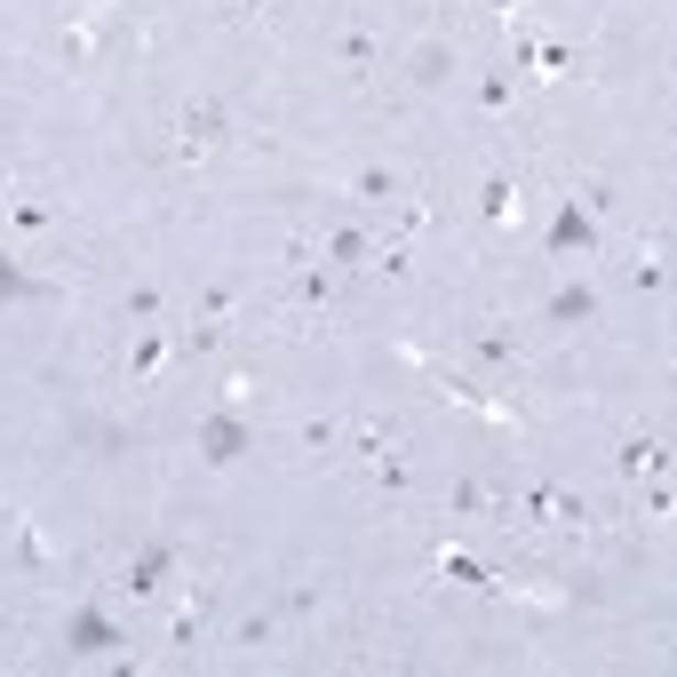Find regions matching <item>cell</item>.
<instances>
[{
    "mask_svg": "<svg viewBox=\"0 0 677 677\" xmlns=\"http://www.w3.org/2000/svg\"><path fill=\"white\" fill-rule=\"evenodd\" d=\"M248 447H255V430H248L240 415H231V406H208V415H199V455H208L216 470H231Z\"/></svg>",
    "mask_w": 677,
    "mask_h": 677,
    "instance_id": "6da1fadb",
    "label": "cell"
},
{
    "mask_svg": "<svg viewBox=\"0 0 677 677\" xmlns=\"http://www.w3.org/2000/svg\"><path fill=\"white\" fill-rule=\"evenodd\" d=\"M223 128H231V105L223 96H199V105H184V120H176V144L184 152H216Z\"/></svg>",
    "mask_w": 677,
    "mask_h": 677,
    "instance_id": "7a4b0ae2",
    "label": "cell"
},
{
    "mask_svg": "<svg viewBox=\"0 0 677 677\" xmlns=\"http://www.w3.org/2000/svg\"><path fill=\"white\" fill-rule=\"evenodd\" d=\"M590 240H598V208H590V199H558L550 255H590Z\"/></svg>",
    "mask_w": 677,
    "mask_h": 677,
    "instance_id": "3957f363",
    "label": "cell"
},
{
    "mask_svg": "<svg viewBox=\"0 0 677 677\" xmlns=\"http://www.w3.org/2000/svg\"><path fill=\"white\" fill-rule=\"evenodd\" d=\"M542 319H550V327H590L598 319V287L590 280H558L550 303H542Z\"/></svg>",
    "mask_w": 677,
    "mask_h": 677,
    "instance_id": "277c9868",
    "label": "cell"
},
{
    "mask_svg": "<svg viewBox=\"0 0 677 677\" xmlns=\"http://www.w3.org/2000/svg\"><path fill=\"white\" fill-rule=\"evenodd\" d=\"M167 574H176V542H144V550L128 558V582H120V590H128V598H152Z\"/></svg>",
    "mask_w": 677,
    "mask_h": 677,
    "instance_id": "5b68a950",
    "label": "cell"
},
{
    "mask_svg": "<svg viewBox=\"0 0 677 677\" xmlns=\"http://www.w3.org/2000/svg\"><path fill=\"white\" fill-rule=\"evenodd\" d=\"M64 637H73V654H112V646H120V630H112V614H105V605H80Z\"/></svg>",
    "mask_w": 677,
    "mask_h": 677,
    "instance_id": "8992f818",
    "label": "cell"
},
{
    "mask_svg": "<svg viewBox=\"0 0 677 677\" xmlns=\"http://www.w3.org/2000/svg\"><path fill=\"white\" fill-rule=\"evenodd\" d=\"M32 295H48V287L32 280V271H24L9 248H0V312H9V303H32Z\"/></svg>",
    "mask_w": 677,
    "mask_h": 677,
    "instance_id": "52a82bcc",
    "label": "cell"
},
{
    "mask_svg": "<svg viewBox=\"0 0 677 677\" xmlns=\"http://www.w3.org/2000/svg\"><path fill=\"white\" fill-rule=\"evenodd\" d=\"M470 351H479L487 367H518V335H502V327H479V335H470Z\"/></svg>",
    "mask_w": 677,
    "mask_h": 677,
    "instance_id": "ba28073f",
    "label": "cell"
},
{
    "mask_svg": "<svg viewBox=\"0 0 677 677\" xmlns=\"http://www.w3.org/2000/svg\"><path fill=\"white\" fill-rule=\"evenodd\" d=\"M351 199L383 208V199H398V176H391V167H359V176H351Z\"/></svg>",
    "mask_w": 677,
    "mask_h": 677,
    "instance_id": "9c48e42d",
    "label": "cell"
},
{
    "mask_svg": "<svg viewBox=\"0 0 677 677\" xmlns=\"http://www.w3.org/2000/svg\"><path fill=\"white\" fill-rule=\"evenodd\" d=\"M447 73H455V48H447V41H423V48H415V80H423V88H438Z\"/></svg>",
    "mask_w": 677,
    "mask_h": 677,
    "instance_id": "30bf717a",
    "label": "cell"
},
{
    "mask_svg": "<svg viewBox=\"0 0 677 677\" xmlns=\"http://www.w3.org/2000/svg\"><path fill=\"white\" fill-rule=\"evenodd\" d=\"M160 359H167V327H144V343H135V359H128V375L144 383V375H152Z\"/></svg>",
    "mask_w": 677,
    "mask_h": 677,
    "instance_id": "8fae6325",
    "label": "cell"
},
{
    "mask_svg": "<svg viewBox=\"0 0 677 677\" xmlns=\"http://www.w3.org/2000/svg\"><path fill=\"white\" fill-rule=\"evenodd\" d=\"M622 470H630V479H646V470H662V438H630V447H622Z\"/></svg>",
    "mask_w": 677,
    "mask_h": 677,
    "instance_id": "7c38bea8",
    "label": "cell"
},
{
    "mask_svg": "<svg viewBox=\"0 0 677 677\" xmlns=\"http://www.w3.org/2000/svg\"><path fill=\"white\" fill-rule=\"evenodd\" d=\"M327 263H367V231H327Z\"/></svg>",
    "mask_w": 677,
    "mask_h": 677,
    "instance_id": "4fadbf2b",
    "label": "cell"
},
{
    "mask_svg": "<svg viewBox=\"0 0 677 677\" xmlns=\"http://www.w3.org/2000/svg\"><path fill=\"white\" fill-rule=\"evenodd\" d=\"M343 64H351L359 80L375 73V32H343Z\"/></svg>",
    "mask_w": 677,
    "mask_h": 677,
    "instance_id": "5bb4252c",
    "label": "cell"
},
{
    "mask_svg": "<svg viewBox=\"0 0 677 677\" xmlns=\"http://www.w3.org/2000/svg\"><path fill=\"white\" fill-rule=\"evenodd\" d=\"M303 447H312V455H335V447H343V423L312 415V423H303Z\"/></svg>",
    "mask_w": 677,
    "mask_h": 677,
    "instance_id": "9a60e30c",
    "label": "cell"
},
{
    "mask_svg": "<svg viewBox=\"0 0 677 677\" xmlns=\"http://www.w3.org/2000/svg\"><path fill=\"white\" fill-rule=\"evenodd\" d=\"M511 192H518V184H511V176H502V167H494V176H487V192H479V208H487V216L502 223V216H511Z\"/></svg>",
    "mask_w": 677,
    "mask_h": 677,
    "instance_id": "2e32d148",
    "label": "cell"
},
{
    "mask_svg": "<svg viewBox=\"0 0 677 677\" xmlns=\"http://www.w3.org/2000/svg\"><path fill=\"white\" fill-rule=\"evenodd\" d=\"M9 223L17 231H48V208H41V199H9Z\"/></svg>",
    "mask_w": 677,
    "mask_h": 677,
    "instance_id": "e0dca14e",
    "label": "cell"
},
{
    "mask_svg": "<svg viewBox=\"0 0 677 677\" xmlns=\"http://www.w3.org/2000/svg\"><path fill=\"white\" fill-rule=\"evenodd\" d=\"M455 511H494V494L479 479H455Z\"/></svg>",
    "mask_w": 677,
    "mask_h": 677,
    "instance_id": "ac0fdd59",
    "label": "cell"
},
{
    "mask_svg": "<svg viewBox=\"0 0 677 677\" xmlns=\"http://www.w3.org/2000/svg\"><path fill=\"white\" fill-rule=\"evenodd\" d=\"M511 88H518V80H511V73H494V80H487V88H479V105H487V112H502V105H511Z\"/></svg>",
    "mask_w": 677,
    "mask_h": 677,
    "instance_id": "d6986e66",
    "label": "cell"
},
{
    "mask_svg": "<svg viewBox=\"0 0 677 677\" xmlns=\"http://www.w3.org/2000/svg\"><path fill=\"white\" fill-rule=\"evenodd\" d=\"M128 319H160V287H135L128 295Z\"/></svg>",
    "mask_w": 677,
    "mask_h": 677,
    "instance_id": "ffe728a7",
    "label": "cell"
},
{
    "mask_svg": "<svg viewBox=\"0 0 677 677\" xmlns=\"http://www.w3.org/2000/svg\"><path fill=\"white\" fill-rule=\"evenodd\" d=\"M231 9H240V17H263V9H271V0H231Z\"/></svg>",
    "mask_w": 677,
    "mask_h": 677,
    "instance_id": "44dd1931",
    "label": "cell"
},
{
    "mask_svg": "<svg viewBox=\"0 0 677 677\" xmlns=\"http://www.w3.org/2000/svg\"><path fill=\"white\" fill-rule=\"evenodd\" d=\"M487 9H494V17H511V9H518V0H487Z\"/></svg>",
    "mask_w": 677,
    "mask_h": 677,
    "instance_id": "7402d4cb",
    "label": "cell"
}]
</instances>
